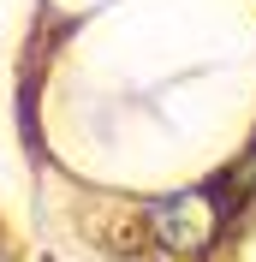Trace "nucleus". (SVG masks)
Instances as JSON below:
<instances>
[{
  "label": "nucleus",
  "mask_w": 256,
  "mask_h": 262,
  "mask_svg": "<svg viewBox=\"0 0 256 262\" xmlns=\"http://www.w3.org/2000/svg\"><path fill=\"white\" fill-rule=\"evenodd\" d=\"M137 221H143V232L155 238V250H167V256H208L215 238L232 227L226 209H221V196L208 191V185L149 196V203H137Z\"/></svg>",
  "instance_id": "nucleus-1"
},
{
  "label": "nucleus",
  "mask_w": 256,
  "mask_h": 262,
  "mask_svg": "<svg viewBox=\"0 0 256 262\" xmlns=\"http://www.w3.org/2000/svg\"><path fill=\"white\" fill-rule=\"evenodd\" d=\"M208 191L221 196L226 221H232L239 209H250V203H256V143L244 149V155H239L232 167H226V173H215V179H208Z\"/></svg>",
  "instance_id": "nucleus-2"
}]
</instances>
